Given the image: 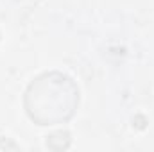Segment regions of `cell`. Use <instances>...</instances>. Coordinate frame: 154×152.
Segmentation results:
<instances>
[{
  "mask_svg": "<svg viewBox=\"0 0 154 152\" xmlns=\"http://www.w3.org/2000/svg\"><path fill=\"white\" fill-rule=\"evenodd\" d=\"M79 102V90L72 79L61 74L38 77L27 91L25 108L39 125H54L68 120Z\"/></svg>",
  "mask_w": 154,
  "mask_h": 152,
  "instance_id": "cell-1",
  "label": "cell"
}]
</instances>
